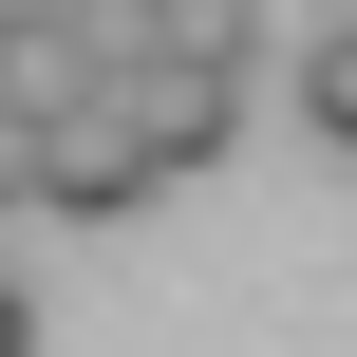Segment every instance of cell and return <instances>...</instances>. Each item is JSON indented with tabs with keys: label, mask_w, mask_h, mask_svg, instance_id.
I'll return each instance as SVG.
<instances>
[{
	"label": "cell",
	"mask_w": 357,
	"mask_h": 357,
	"mask_svg": "<svg viewBox=\"0 0 357 357\" xmlns=\"http://www.w3.org/2000/svg\"><path fill=\"white\" fill-rule=\"evenodd\" d=\"M19 19H75V0H0V38H19Z\"/></svg>",
	"instance_id": "obj_5"
},
{
	"label": "cell",
	"mask_w": 357,
	"mask_h": 357,
	"mask_svg": "<svg viewBox=\"0 0 357 357\" xmlns=\"http://www.w3.org/2000/svg\"><path fill=\"white\" fill-rule=\"evenodd\" d=\"M301 132H320V151H357V19H320V38H301Z\"/></svg>",
	"instance_id": "obj_3"
},
{
	"label": "cell",
	"mask_w": 357,
	"mask_h": 357,
	"mask_svg": "<svg viewBox=\"0 0 357 357\" xmlns=\"http://www.w3.org/2000/svg\"><path fill=\"white\" fill-rule=\"evenodd\" d=\"M169 169L132 151V113H113V75H75V94H38V207L56 226H132Z\"/></svg>",
	"instance_id": "obj_1"
},
{
	"label": "cell",
	"mask_w": 357,
	"mask_h": 357,
	"mask_svg": "<svg viewBox=\"0 0 357 357\" xmlns=\"http://www.w3.org/2000/svg\"><path fill=\"white\" fill-rule=\"evenodd\" d=\"M113 113H132L151 169H226L245 151V56H151V75H113Z\"/></svg>",
	"instance_id": "obj_2"
},
{
	"label": "cell",
	"mask_w": 357,
	"mask_h": 357,
	"mask_svg": "<svg viewBox=\"0 0 357 357\" xmlns=\"http://www.w3.org/2000/svg\"><path fill=\"white\" fill-rule=\"evenodd\" d=\"M0 357H38V301H19V282H0Z\"/></svg>",
	"instance_id": "obj_4"
},
{
	"label": "cell",
	"mask_w": 357,
	"mask_h": 357,
	"mask_svg": "<svg viewBox=\"0 0 357 357\" xmlns=\"http://www.w3.org/2000/svg\"><path fill=\"white\" fill-rule=\"evenodd\" d=\"M320 19H357V0H320Z\"/></svg>",
	"instance_id": "obj_6"
}]
</instances>
